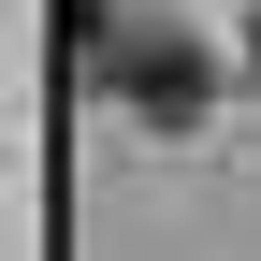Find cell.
I'll use <instances>...</instances> for the list:
<instances>
[{"instance_id": "obj_1", "label": "cell", "mask_w": 261, "mask_h": 261, "mask_svg": "<svg viewBox=\"0 0 261 261\" xmlns=\"http://www.w3.org/2000/svg\"><path fill=\"white\" fill-rule=\"evenodd\" d=\"M116 102L145 116V130H189V116H203V58H189V44H145V58H116Z\"/></svg>"}]
</instances>
